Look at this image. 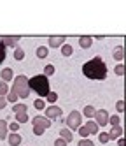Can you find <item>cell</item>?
<instances>
[{
	"instance_id": "27",
	"label": "cell",
	"mask_w": 126,
	"mask_h": 146,
	"mask_svg": "<svg viewBox=\"0 0 126 146\" xmlns=\"http://www.w3.org/2000/svg\"><path fill=\"white\" fill-rule=\"evenodd\" d=\"M79 135H81V139H88V135H89V130L86 129V125H81V127L77 129Z\"/></svg>"
},
{
	"instance_id": "33",
	"label": "cell",
	"mask_w": 126,
	"mask_h": 146,
	"mask_svg": "<svg viewBox=\"0 0 126 146\" xmlns=\"http://www.w3.org/2000/svg\"><path fill=\"white\" fill-rule=\"evenodd\" d=\"M7 127H9V130H10V132H18L21 125H19L18 121H12V123H7Z\"/></svg>"
},
{
	"instance_id": "10",
	"label": "cell",
	"mask_w": 126,
	"mask_h": 146,
	"mask_svg": "<svg viewBox=\"0 0 126 146\" xmlns=\"http://www.w3.org/2000/svg\"><path fill=\"white\" fill-rule=\"evenodd\" d=\"M65 37H63V35H54V37H49V48H61L63 44H65Z\"/></svg>"
},
{
	"instance_id": "13",
	"label": "cell",
	"mask_w": 126,
	"mask_h": 146,
	"mask_svg": "<svg viewBox=\"0 0 126 146\" xmlns=\"http://www.w3.org/2000/svg\"><path fill=\"white\" fill-rule=\"evenodd\" d=\"M60 137L65 139L67 143H72V139H74V132H72L70 129H67V127H63V129H60Z\"/></svg>"
},
{
	"instance_id": "40",
	"label": "cell",
	"mask_w": 126,
	"mask_h": 146,
	"mask_svg": "<svg viewBox=\"0 0 126 146\" xmlns=\"http://www.w3.org/2000/svg\"><path fill=\"white\" fill-rule=\"evenodd\" d=\"M117 144H119V146H124V139H123V137H119V139H117Z\"/></svg>"
},
{
	"instance_id": "2",
	"label": "cell",
	"mask_w": 126,
	"mask_h": 146,
	"mask_svg": "<svg viewBox=\"0 0 126 146\" xmlns=\"http://www.w3.org/2000/svg\"><path fill=\"white\" fill-rule=\"evenodd\" d=\"M28 88L33 90L40 99H44L47 93L51 92V88H49V79L44 74H37L33 78H30L28 79Z\"/></svg>"
},
{
	"instance_id": "34",
	"label": "cell",
	"mask_w": 126,
	"mask_h": 146,
	"mask_svg": "<svg viewBox=\"0 0 126 146\" xmlns=\"http://www.w3.org/2000/svg\"><path fill=\"white\" fill-rule=\"evenodd\" d=\"M114 72H116V74H117V76H124V65H123V64H119V65H116Z\"/></svg>"
},
{
	"instance_id": "5",
	"label": "cell",
	"mask_w": 126,
	"mask_h": 146,
	"mask_svg": "<svg viewBox=\"0 0 126 146\" xmlns=\"http://www.w3.org/2000/svg\"><path fill=\"white\" fill-rule=\"evenodd\" d=\"M109 111H105V109H100V111H94V123L98 125V127H105L107 125V121H109Z\"/></svg>"
},
{
	"instance_id": "31",
	"label": "cell",
	"mask_w": 126,
	"mask_h": 146,
	"mask_svg": "<svg viewBox=\"0 0 126 146\" xmlns=\"http://www.w3.org/2000/svg\"><path fill=\"white\" fill-rule=\"evenodd\" d=\"M52 74H54V65H51V64H47L46 67H44V76H52Z\"/></svg>"
},
{
	"instance_id": "4",
	"label": "cell",
	"mask_w": 126,
	"mask_h": 146,
	"mask_svg": "<svg viewBox=\"0 0 126 146\" xmlns=\"http://www.w3.org/2000/svg\"><path fill=\"white\" fill-rule=\"evenodd\" d=\"M63 123L67 125V129H70L74 132V130H77L81 125H82V114L79 111H70L68 116L63 120Z\"/></svg>"
},
{
	"instance_id": "22",
	"label": "cell",
	"mask_w": 126,
	"mask_h": 146,
	"mask_svg": "<svg viewBox=\"0 0 126 146\" xmlns=\"http://www.w3.org/2000/svg\"><path fill=\"white\" fill-rule=\"evenodd\" d=\"M25 58V51H23V48H19V46H16L14 48V60H18V62H21Z\"/></svg>"
},
{
	"instance_id": "9",
	"label": "cell",
	"mask_w": 126,
	"mask_h": 146,
	"mask_svg": "<svg viewBox=\"0 0 126 146\" xmlns=\"http://www.w3.org/2000/svg\"><path fill=\"white\" fill-rule=\"evenodd\" d=\"M7 141H9L10 146H19L21 141H23V137H21L18 132H9V134H7Z\"/></svg>"
},
{
	"instance_id": "8",
	"label": "cell",
	"mask_w": 126,
	"mask_h": 146,
	"mask_svg": "<svg viewBox=\"0 0 126 146\" xmlns=\"http://www.w3.org/2000/svg\"><path fill=\"white\" fill-rule=\"evenodd\" d=\"M32 125H44L46 129L51 127V120L46 118V116H42V114H39V116H33L32 118Z\"/></svg>"
},
{
	"instance_id": "28",
	"label": "cell",
	"mask_w": 126,
	"mask_h": 146,
	"mask_svg": "<svg viewBox=\"0 0 126 146\" xmlns=\"http://www.w3.org/2000/svg\"><path fill=\"white\" fill-rule=\"evenodd\" d=\"M44 99H46L49 104H54V102L58 100V93H56V92H49V93H47V95H46Z\"/></svg>"
},
{
	"instance_id": "11",
	"label": "cell",
	"mask_w": 126,
	"mask_h": 146,
	"mask_svg": "<svg viewBox=\"0 0 126 146\" xmlns=\"http://www.w3.org/2000/svg\"><path fill=\"white\" fill-rule=\"evenodd\" d=\"M0 78H2V81H4V83L12 81V79H14V70L10 69V67H7V69H2V70H0Z\"/></svg>"
},
{
	"instance_id": "23",
	"label": "cell",
	"mask_w": 126,
	"mask_h": 146,
	"mask_svg": "<svg viewBox=\"0 0 126 146\" xmlns=\"http://www.w3.org/2000/svg\"><path fill=\"white\" fill-rule=\"evenodd\" d=\"M94 111H96V109H94L93 106H86V108L82 109V114H84L86 118H93V116H94Z\"/></svg>"
},
{
	"instance_id": "25",
	"label": "cell",
	"mask_w": 126,
	"mask_h": 146,
	"mask_svg": "<svg viewBox=\"0 0 126 146\" xmlns=\"http://www.w3.org/2000/svg\"><path fill=\"white\" fill-rule=\"evenodd\" d=\"M33 108L35 109H39V111H44V108H46V102H44V99H35L33 100Z\"/></svg>"
},
{
	"instance_id": "21",
	"label": "cell",
	"mask_w": 126,
	"mask_h": 146,
	"mask_svg": "<svg viewBox=\"0 0 126 146\" xmlns=\"http://www.w3.org/2000/svg\"><path fill=\"white\" fill-rule=\"evenodd\" d=\"M107 125H110V127H116V125H121V116L119 114H112V116H109V121Z\"/></svg>"
},
{
	"instance_id": "17",
	"label": "cell",
	"mask_w": 126,
	"mask_h": 146,
	"mask_svg": "<svg viewBox=\"0 0 126 146\" xmlns=\"http://www.w3.org/2000/svg\"><path fill=\"white\" fill-rule=\"evenodd\" d=\"M7 134H9L7 121L5 120H0V139H7Z\"/></svg>"
},
{
	"instance_id": "19",
	"label": "cell",
	"mask_w": 126,
	"mask_h": 146,
	"mask_svg": "<svg viewBox=\"0 0 126 146\" xmlns=\"http://www.w3.org/2000/svg\"><path fill=\"white\" fill-rule=\"evenodd\" d=\"M12 111H14V114H18V113H26V111H28V108H26V104L16 102L14 106H12Z\"/></svg>"
},
{
	"instance_id": "37",
	"label": "cell",
	"mask_w": 126,
	"mask_h": 146,
	"mask_svg": "<svg viewBox=\"0 0 126 146\" xmlns=\"http://www.w3.org/2000/svg\"><path fill=\"white\" fill-rule=\"evenodd\" d=\"M116 109H117V113H123L124 111V102L123 100H117V102H116Z\"/></svg>"
},
{
	"instance_id": "38",
	"label": "cell",
	"mask_w": 126,
	"mask_h": 146,
	"mask_svg": "<svg viewBox=\"0 0 126 146\" xmlns=\"http://www.w3.org/2000/svg\"><path fill=\"white\" fill-rule=\"evenodd\" d=\"M68 143L65 141V139H61V137H58L56 141H54V146H67Z\"/></svg>"
},
{
	"instance_id": "16",
	"label": "cell",
	"mask_w": 126,
	"mask_h": 146,
	"mask_svg": "<svg viewBox=\"0 0 126 146\" xmlns=\"http://www.w3.org/2000/svg\"><path fill=\"white\" fill-rule=\"evenodd\" d=\"M112 56H114L116 60H119V62H121V60L124 58V48H123V46H116L114 51H112Z\"/></svg>"
},
{
	"instance_id": "15",
	"label": "cell",
	"mask_w": 126,
	"mask_h": 146,
	"mask_svg": "<svg viewBox=\"0 0 126 146\" xmlns=\"http://www.w3.org/2000/svg\"><path fill=\"white\" fill-rule=\"evenodd\" d=\"M79 44H81V48H84V49L91 48V44H93V37H89V35H82V37L79 39Z\"/></svg>"
},
{
	"instance_id": "26",
	"label": "cell",
	"mask_w": 126,
	"mask_h": 146,
	"mask_svg": "<svg viewBox=\"0 0 126 146\" xmlns=\"http://www.w3.org/2000/svg\"><path fill=\"white\" fill-rule=\"evenodd\" d=\"M28 120H30V118H28V113H18V114H16V121H18L19 125H21V123H26Z\"/></svg>"
},
{
	"instance_id": "1",
	"label": "cell",
	"mask_w": 126,
	"mask_h": 146,
	"mask_svg": "<svg viewBox=\"0 0 126 146\" xmlns=\"http://www.w3.org/2000/svg\"><path fill=\"white\" fill-rule=\"evenodd\" d=\"M82 74L89 78V79H100L103 81L107 78V65H105V62L100 58V56H94L91 58L89 62L82 65Z\"/></svg>"
},
{
	"instance_id": "12",
	"label": "cell",
	"mask_w": 126,
	"mask_h": 146,
	"mask_svg": "<svg viewBox=\"0 0 126 146\" xmlns=\"http://www.w3.org/2000/svg\"><path fill=\"white\" fill-rule=\"evenodd\" d=\"M107 134H109V139H119V137H123V127L121 125L110 127V132H107Z\"/></svg>"
},
{
	"instance_id": "7",
	"label": "cell",
	"mask_w": 126,
	"mask_h": 146,
	"mask_svg": "<svg viewBox=\"0 0 126 146\" xmlns=\"http://www.w3.org/2000/svg\"><path fill=\"white\" fill-rule=\"evenodd\" d=\"M18 40H19V37H14V35H4V37H0V44H4L5 48H16V46H19Z\"/></svg>"
},
{
	"instance_id": "35",
	"label": "cell",
	"mask_w": 126,
	"mask_h": 146,
	"mask_svg": "<svg viewBox=\"0 0 126 146\" xmlns=\"http://www.w3.org/2000/svg\"><path fill=\"white\" fill-rule=\"evenodd\" d=\"M77 144H79V146H94L91 139H79V143H77Z\"/></svg>"
},
{
	"instance_id": "32",
	"label": "cell",
	"mask_w": 126,
	"mask_h": 146,
	"mask_svg": "<svg viewBox=\"0 0 126 146\" xmlns=\"http://www.w3.org/2000/svg\"><path fill=\"white\" fill-rule=\"evenodd\" d=\"M7 93H9V85L2 81V83H0V95H2V97H5Z\"/></svg>"
},
{
	"instance_id": "24",
	"label": "cell",
	"mask_w": 126,
	"mask_h": 146,
	"mask_svg": "<svg viewBox=\"0 0 126 146\" xmlns=\"http://www.w3.org/2000/svg\"><path fill=\"white\" fill-rule=\"evenodd\" d=\"M47 55H49V49H47L46 46H39V48H37V56H39V58H46Z\"/></svg>"
},
{
	"instance_id": "6",
	"label": "cell",
	"mask_w": 126,
	"mask_h": 146,
	"mask_svg": "<svg viewBox=\"0 0 126 146\" xmlns=\"http://www.w3.org/2000/svg\"><path fill=\"white\" fill-rule=\"evenodd\" d=\"M44 116L49 118V120H54V118H60L61 116V108L56 106V104H51L49 108L44 109Z\"/></svg>"
},
{
	"instance_id": "18",
	"label": "cell",
	"mask_w": 126,
	"mask_h": 146,
	"mask_svg": "<svg viewBox=\"0 0 126 146\" xmlns=\"http://www.w3.org/2000/svg\"><path fill=\"white\" fill-rule=\"evenodd\" d=\"M60 49H61V55H63V56H72V55H74V48H72V44H67V42H65Z\"/></svg>"
},
{
	"instance_id": "30",
	"label": "cell",
	"mask_w": 126,
	"mask_h": 146,
	"mask_svg": "<svg viewBox=\"0 0 126 146\" xmlns=\"http://www.w3.org/2000/svg\"><path fill=\"white\" fill-rule=\"evenodd\" d=\"M46 130H47V129L44 127V125H33V134H35V135H42Z\"/></svg>"
},
{
	"instance_id": "14",
	"label": "cell",
	"mask_w": 126,
	"mask_h": 146,
	"mask_svg": "<svg viewBox=\"0 0 126 146\" xmlns=\"http://www.w3.org/2000/svg\"><path fill=\"white\" fill-rule=\"evenodd\" d=\"M86 129L89 130V135H96L98 132H100V127L96 123H94V120H89V121H86Z\"/></svg>"
},
{
	"instance_id": "39",
	"label": "cell",
	"mask_w": 126,
	"mask_h": 146,
	"mask_svg": "<svg viewBox=\"0 0 126 146\" xmlns=\"http://www.w3.org/2000/svg\"><path fill=\"white\" fill-rule=\"evenodd\" d=\"M7 106V99L5 97H2V95H0V111H2L4 108Z\"/></svg>"
},
{
	"instance_id": "29",
	"label": "cell",
	"mask_w": 126,
	"mask_h": 146,
	"mask_svg": "<svg viewBox=\"0 0 126 146\" xmlns=\"http://www.w3.org/2000/svg\"><path fill=\"white\" fill-rule=\"evenodd\" d=\"M96 135H98V139H100V143H102V144H107V143L110 141V139H109V134H107V132H98Z\"/></svg>"
},
{
	"instance_id": "3",
	"label": "cell",
	"mask_w": 126,
	"mask_h": 146,
	"mask_svg": "<svg viewBox=\"0 0 126 146\" xmlns=\"http://www.w3.org/2000/svg\"><path fill=\"white\" fill-rule=\"evenodd\" d=\"M12 90L18 93L19 99H28L30 95V88H28V78L25 74H19L16 76L14 79V85H12Z\"/></svg>"
},
{
	"instance_id": "20",
	"label": "cell",
	"mask_w": 126,
	"mask_h": 146,
	"mask_svg": "<svg viewBox=\"0 0 126 146\" xmlns=\"http://www.w3.org/2000/svg\"><path fill=\"white\" fill-rule=\"evenodd\" d=\"M5 99H7V102H12V104H16L18 102V93L12 90V88H9V93H7V95H5Z\"/></svg>"
},
{
	"instance_id": "36",
	"label": "cell",
	"mask_w": 126,
	"mask_h": 146,
	"mask_svg": "<svg viewBox=\"0 0 126 146\" xmlns=\"http://www.w3.org/2000/svg\"><path fill=\"white\" fill-rule=\"evenodd\" d=\"M5 56H7V53H5V46L4 44H0V64L5 60Z\"/></svg>"
}]
</instances>
